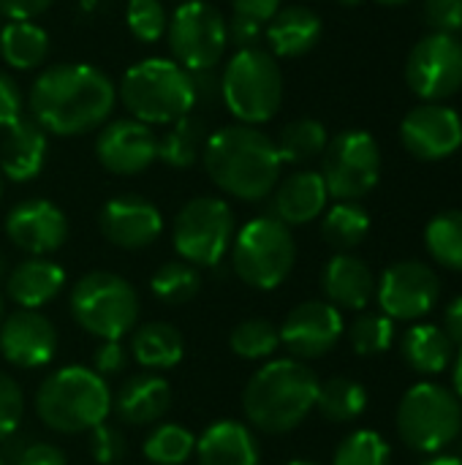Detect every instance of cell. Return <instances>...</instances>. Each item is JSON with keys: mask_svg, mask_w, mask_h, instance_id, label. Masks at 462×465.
Returning <instances> with one entry per match:
<instances>
[{"mask_svg": "<svg viewBox=\"0 0 462 465\" xmlns=\"http://www.w3.org/2000/svg\"><path fill=\"white\" fill-rule=\"evenodd\" d=\"M199 465H259V441L248 425L237 420L212 422L196 441Z\"/></svg>", "mask_w": 462, "mask_h": 465, "instance_id": "cb8c5ba5", "label": "cell"}, {"mask_svg": "<svg viewBox=\"0 0 462 465\" xmlns=\"http://www.w3.org/2000/svg\"><path fill=\"white\" fill-rule=\"evenodd\" d=\"M286 465H319V463H310V460H291V463Z\"/></svg>", "mask_w": 462, "mask_h": 465, "instance_id": "6f0895ef", "label": "cell"}, {"mask_svg": "<svg viewBox=\"0 0 462 465\" xmlns=\"http://www.w3.org/2000/svg\"><path fill=\"white\" fill-rule=\"evenodd\" d=\"M297 262L291 229L272 215L248 221L231 242V264L242 283L251 289H278Z\"/></svg>", "mask_w": 462, "mask_h": 465, "instance_id": "52a82bcc", "label": "cell"}, {"mask_svg": "<svg viewBox=\"0 0 462 465\" xmlns=\"http://www.w3.org/2000/svg\"><path fill=\"white\" fill-rule=\"evenodd\" d=\"M452 384H455V395L462 401V349L460 354L455 357V362H452Z\"/></svg>", "mask_w": 462, "mask_h": 465, "instance_id": "f5cc1de1", "label": "cell"}, {"mask_svg": "<svg viewBox=\"0 0 462 465\" xmlns=\"http://www.w3.org/2000/svg\"><path fill=\"white\" fill-rule=\"evenodd\" d=\"M349 341L359 357H378L395 343V322L384 313H359L349 330Z\"/></svg>", "mask_w": 462, "mask_h": 465, "instance_id": "f35d334b", "label": "cell"}, {"mask_svg": "<svg viewBox=\"0 0 462 465\" xmlns=\"http://www.w3.org/2000/svg\"><path fill=\"white\" fill-rule=\"evenodd\" d=\"M462 430V401L444 384L419 381L398 406L400 439L425 455H436L449 447Z\"/></svg>", "mask_w": 462, "mask_h": 465, "instance_id": "ba28073f", "label": "cell"}, {"mask_svg": "<svg viewBox=\"0 0 462 465\" xmlns=\"http://www.w3.org/2000/svg\"><path fill=\"white\" fill-rule=\"evenodd\" d=\"M65 286V270L57 262H49L46 256H33L14 267L5 278V292L8 297L25 308V311H38L41 305L52 302Z\"/></svg>", "mask_w": 462, "mask_h": 465, "instance_id": "d4e9b609", "label": "cell"}, {"mask_svg": "<svg viewBox=\"0 0 462 465\" xmlns=\"http://www.w3.org/2000/svg\"><path fill=\"white\" fill-rule=\"evenodd\" d=\"M406 365L419 376H438L455 362V343L436 324H414L400 343Z\"/></svg>", "mask_w": 462, "mask_h": 465, "instance_id": "83f0119b", "label": "cell"}, {"mask_svg": "<svg viewBox=\"0 0 462 465\" xmlns=\"http://www.w3.org/2000/svg\"><path fill=\"white\" fill-rule=\"evenodd\" d=\"M95 155L112 174H142L158 158V136L133 117L112 120L95 139Z\"/></svg>", "mask_w": 462, "mask_h": 465, "instance_id": "e0dca14e", "label": "cell"}, {"mask_svg": "<svg viewBox=\"0 0 462 465\" xmlns=\"http://www.w3.org/2000/svg\"><path fill=\"white\" fill-rule=\"evenodd\" d=\"M125 22H128V30L133 33L136 41L155 44L166 33L169 16H166L161 0H128Z\"/></svg>", "mask_w": 462, "mask_h": 465, "instance_id": "60d3db41", "label": "cell"}, {"mask_svg": "<svg viewBox=\"0 0 462 465\" xmlns=\"http://www.w3.org/2000/svg\"><path fill=\"white\" fill-rule=\"evenodd\" d=\"M54 0H0V16L11 22H30L33 16L44 14Z\"/></svg>", "mask_w": 462, "mask_h": 465, "instance_id": "c3c4849f", "label": "cell"}, {"mask_svg": "<svg viewBox=\"0 0 462 465\" xmlns=\"http://www.w3.org/2000/svg\"><path fill=\"white\" fill-rule=\"evenodd\" d=\"M172 406V387L155 373H139L128 379L114 395V414L128 425H150L161 420Z\"/></svg>", "mask_w": 462, "mask_h": 465, "instance_id": "4316f807", "label": "cell"}, {"mask_svg": "<svg viewBox=\"0 0 462 465\" xmlns=\"http://www.w3.org/2000/svg\"><path fill=\"white\" fill-rule=\"evenodd\" d=\"M90 455L95 458V463L114 465L125 458V439L117 428H109L106 422L90 430Z\"/></svg>", "mask_w": 462, "mask_h": 465, "instance_id": "ee69618b", "label": "cell"}, {"mask_svg": "<svg viewBox=\"0 0 462 465\" xmlns=\"http://www.w3.org/2000/svg\"><path fill=\"white\" fill-rule=\"evenodd\" d=\"M166 38L174 63H180L191 74H202L212 71L221 63L229 46V25L215 5L204 0H191L174 8L166 25Z\"/></svg>", "mask_w": 462, "mask_h": 465, "instance_id": "30bf717a", "label": "cell"}, {"mask_svg": "<svg viewBox=\"0 0 462 465\" xmlns=\"http://www.w3.org/2000/svg\"><path fill=\"white\" fill-rule=\"evenodd\" d=\"M46 131L35 120H16L0 142V172L14 183L35 180L46 163Z\"/></svg>", "mask_w": 462, "mask_h": 465, "instance_id": "7402d4cb", "label": "cell"}, {"mask_svg": "<svg viewBox=\"0 0 462 465\" xmlns=\"http://www.w3.org/2000/svg\"><path fill=\"white\" fill-rule=\"evenodd\" d=\"M343 316L335 305L321 302V300H310L297 305L280 332V343L291 351V357L297 360H319L324 354H329L338 341L343 338Z\"/></svg>", "mask_w": 462, "mask_h": 465, "instance_id": "2e32d148", "label": "cell"}, {"mask_svg": "<svg viewBox=\"0 0 462 465\" xmlns=\"http://www.w3.org/2000/svg\"><path fill=\"white\" fill-rule=\"evenodd\" d=\"M0 193H3V180H0Z\"/></svg>", "mask_w": 462, "mask_h": 465, "instance_id": "6125c7cd", "label": "cell"}, {"mask_svg": "<svg viewBox=\"0 0 462 465\" xmlns=\"http://www.w3.org/2000/svg\"><path fill=\"white\" fill-rule=\"evenodd\" d=\"M35 411L41 422L57 433H84L106 422L112 395L95 371L71 365L52 373L38 387Z\"/></svg>", "mask_w": 462, "mask_h": 465, "instance_id": "5b68a950", "label": "cell"}, {"mask_svg": "<svg viewBox=\"0 0 462 465\" xmlns=\"http://www.w3.org/2000/svg\"><path fill=\"white\" fill-rule=\"evenodd\" d=\"M16 120H22V90L0 71V128H11Z\"/></svg>", "mask_w": 462, "mask_h": 465, "instance_id": "f6af8a7d", "label": "cell"}, {"mask_svg": "<svg viewBox=\"0 0 462 465\" xmlns=\"http://www.w3.org/2000/svg\"><path fill=\"white\" fill-rule=\"evenodd\" d=\"M422 465H462V460L457 455H438V458H433V460Z\"/></svg>", "mask_w": 462, "mask_h": 465, "instance_id": "db71d44e", "label": "cell"}, {"mask_svg": "<svg viewBox=\"0 0 462 465\" xmlns=\"http://www.w3.org/2000/svg\"><path fill=\"white\" fill-rule=\"evenodd\" d=\"M125 368V349L120 341H103L95 351V373L103 376H117Z\"/></svg>", "mask_w": 462, "mask_h": 465, "instance_id": "7dc6e473", "label": "cell"}, {"mask_svg": "<svg viewBox=\"0 0 462 465\" xmlns=\"http://www.w3.org/2000/svg\"><path fill=\"white\" fill-rule=\"evenodd\" d=\"M221 95L242 125H261L272 120L283 104L280 63L261 46L237 49L223 68Z\"/></svg>", "mask_w": 462, "mask_h": 465, "instance_id": "8992f818", "label": "cell"}, {"mask_svg": "<svg viewBox=\"0 0 462 465\" xmlns=\"http://www.w3.org/2000/svg\"><path fill=\"white\" fill-rule=\"evenodd\" d=\"M329 191L324 185L321 172H294L278 188L272 199V218L286 226H302L316 221L327 210Z\"/></svg>", "mask_w": 462, "mask_h": 465, "instance_id": "603a6c76", "label": "cell"}, {"mask_svg": "<svg viewBox=\"0 0 462 465\" xmlns=\"http://www.w3.org/2000/svg\"><path fill=\"white\" fill-rule=\"evenodd\" d=\"M229 346L242 360H267L278 351L280 332L267 319H245L231 330Z\"/></svg>", "mask_w": 462, "mask_h": 465, "instance_id": "74e56055", "label": "cell"}, {"mask_svg": "<svg viewBox=\"0 0 462 465\" xmlns=\"http://www.w3.org/2000/svg\"><path fill=\"white\" fill-rule=\"evenodd\" d=\"M3 278H8V264H5V256L0 253V281Z\"/></svg>", "mask_w": 462, "mask_h": 465, "instance_id": "11a10c76", "label": "cell"}, {"mask_svg": "<svg viewBox=\"0 0 462 465\" xmlns=\"http://www.w3.org/2000/svg\"><path fill=\"white\" fill-rule=\"evenodd\" d=\"M332 465H389V444L376 430H357L343 439Z\"/></svg>", "mask_w": 462, "mask_h": 465, "instance_id": "ab89813d", "label": "cell"}, {"mask_svg": "<svg viewBox=\"0 0 462 465\" xmlns=\"http://www.w3.org/2000/svg\"><path fill=\"white\" fill-rule=\"evenodd\" d=\"M321 286L327 302L338 311H365L376 297V278L354 253H335L324 267Z\"/></svg>", "mask_w": 462, "mask_h": 465, "instance_id": "44dd1931", "label": "cell"}, {"mask_svg": "<svg viewBox=\"0 0 462 465\" xmlns=\"http://www.w3.org/2000/svg\"><path fill=\"white\" fill-rule=\"evenodd\" d=\"M368 232L370 215L359 202H338L335 207L327 210L321 221V234L338 253H349L351 248L365 242Z\"/></svg>", "mask_w": 462, "mask_h": 465, "instance_id": "d6a6232c", "label": "cell"}, {"mask_svg": "<svg viewBox=\"0 0 462 465\" xmlns=\"http://www.w3.org/2000/svg\"><path fill=\"white\" fill-rule=\"evenodd\" d=\"M210 180L234 199L261 202L280 180V155L275 139L256 125H226L207 136L202 153Z\"/></svg>", "mask_w": 462, "mask_h": 465, "instance_id": "7a4b0ae2", "label": "cell"}, {"mask_svg": "<svg viewBox=\"0 0 462 465\" xmlns=\"http://www.w3.org/2000/svg\"><path fill=\"white\" fill-rule=\"evenodd\" d=\"M234 213L223 199H191L174 218V248L193 267H215L234 242Z\"/></svg>", "mask_w": 462, "mask_h": 465, "instance_id": "8fae6325", "label": "cell"}, {"mask_svg": "<svg viewBox=\"0 0 462 465\" xmlns=\"http://www.w3.org/2000/svg\"><path fill=\"white\" fill-rule=\"evenodd\" d=\"M264 33L275 57H302L321 41L324 25L305 5H286L267 22Z\"/></svg>", "mask_w": 462, "mask_h": 465, "instance_id": "484cf974", "label": "cell"}, {"mask_svg": "<svg viewBox=\"0 0 462 465\" xmlns=\"http://www.w3.org/2000/svg\"><path fill=\"white\" fill-rule=\"evenodd\" d=\"M196 452V436L182 425H158L144 441V458L155 465H182Z\"/></svg>", "mask_w": 462, "mask_h": 465, "instance_id": "8d00e7d4", "label": "cell"}, {"mask_svg": "<svg viewBox=\"0 0 462 465\" xmlns=\"http://www.w3.org/2000/svg\"><path fill=\"white\" fill-rule=\"evenodd\" d=\"M444 332L455 346L462 349V294L449 300V305L444 308Z\"/></svg>", "mask_w": 462, "mask_h": 465, "instance_id": "816d5d0a", "label": "cell"}, {"mask_svg": "<svg viewBox=\"0 0 462 465\" xmlns=\"http://www.w3.org/2000/svg\"><path fill=\"white\" fill-rule=\"evenodd\" d=\"M321 177L338 202H359L381 177V150L368 131H343L321 153Z\"/></svg>", "mask_w": 462, "mask_h": 465, "instance_id": "7c38bea8", "label": "cell"}, {"mask_svg": "<svg viewBox=\"0 0 462 465\" xmlns=\"http://www.w3.org/2000/svg\"><path fill=\"white\" fill-rule=\"evenodd\" d=\"M71 313L84 332L101 341H120L136 324L139 297L125 278L95 270L74 283Z\"/></svg>", "mask_w": 462, "mask_h": 465, "instance_id": "9c48e42d", "label": "cell"}, {"mask_svg": "<svg viewBox=\"0 0 462 465\" xmlns=\"http://www.w3.org/2000/svg\"><path fill=\"white\" fill-rule=\"evenodd\" d=\"M441 297V281L425 262L406 259L384 270L376 283V300L381 313L392 322H414L428 316Z\"/></svg>", "mask_w": 462, "mask_h": 465, "instance_id": "5bb4252c", "label": "cell"}, {"mask_svg": "<svg viewBox=\"0 0 462 465\" xmlns=\"http://www.w3.org/2000/svg\"><path fill=\"white\" fill-rule=\"evenodd\" d=\"M207 144V128L204 120L185 114L177 123L169 125V131L158 139V158L174 169H191Z\"/></svg>", "mask_w": 462, "mask_h": 465, "instance_id": "4dcf8cb0", "label": "cell"}, {"mask_svg": "<svg viewBox=\"0 0 462 465\" xmlns=\"http://www.w3.org/2000/svg\"><path fill=\"white\" fill-rule=\"evenodd\" d=\"M0 322H3V300H0Z\"/></svg>", "mask_w": 462, "mask_h": 465, "instance_id": "91938a15", "label": "cell"}, {"mask_svg": "<svg viewBox=\"0 0 462 465\" xmlns=\"http://www.w3.org/2000/svg\"><path fill=\"white\" fill-rule=\"evenodd\" d=\"M319 379L302 360H272L253 373L242 392L245 420L270 436L300 428L316 409Z\"/></svg>", "mask_w": 462, "mask_h": 465, "instance_id": "3957f363", "label": "cell"}, {"mask_svg": "<svg viewBox=\"0 0 462 465\" xmlns=\"http://www.w3.org/2000/svg\"><path fill=\"white\" fill-rule=\"evenodd\" d=\"M16 465H68V463H65V455H63L57 447L35 441V444H30V447H25V450H22V455L16 458Z\"/></svg>", "mask_w": 462, "mask_h": 465, "instance_id": "681fc988", "label": "cell"}, {"mask_svg": "<svg viewBox=\"0 0 462 465\" xmlns=\"http://www.w3.org/2000/svg\"><path fill=\"white\" fill-rule=\"evenodd\" d=\"M381 5H403V3H411V0H376Z\"/></svg>", "mask_w": 462, "mask_h": 465, "instance_id": "9f6ffc18", "label": "cell"}, {"mask_svg": "<svg viewBox=\"0 0 462 465\" xmlns=\"http://www.w3.org/2000/svg\"><path fill=\"white\" fill-rule=\"evenodd\" d=\"M316 409L327 422H335V425L354 422L368 409V390L349 376H335L319 384Z\"/></svg>", "mask_w": 462, "mask_h": 465, "instance_id": "1f68e13d", "label": "cell"}, {"mask_svg": "<svg viewBox=\"0 0 462 465\" xmlns=\"http://www.w3.org/2000/svg\"><path fill=\"white\" fill-rule=\"evenodd\" d=\"M425 245L441 267L462 272V210L438 213L425 229Z\"/></svg>", "mask_w": 462, "mask_h": 465, "instance_id": "e575fe53", "label": "cell"}, {"mask_svg": "<svg viewBox=\"0 0 462 465\" xmlns=\"http://www.w3.org/2000/svg\"><path fill=\"white\" fill-rule=\"evenodd\" d=\"M123 106L144 125H172L196 106L193 74L166 57L131 65L120 82Z\"/></svg>", "mask_w": 462, "mask_h": 465, "instance_id": "277c9868", "label": "cell"}, {"mask_svg": "<svg viewBox=\"0 0 462 465\" xmlns=\"http://www.w3.org/2000/svg\"><path fill=\"white\" fill-rule=\"evenodd\" d=\"M49 54V35L35 22H8L0 27V57L19 71L38 68Z\"/></svg>", "mask_w": 462, "mask_h": 465, "instance_id": "f546056e", "label": "cell"}, {"mask_svg": "<svg viewBox=\"0 0 462 465\" xmlns=\"http://www.w3.org/2000/svg\"><path fill=\"white\" fill-rule=\"evenodd\" d=\"M406 82L425 104H441L462 87V41L430 33L414 44L406 60Z\"/></svg>", "mask_w": 462, "mask_h": 465, "instance_id": "4fadbf2b", "label": "cell"}, {"mask_svg": "<svg viewBox=\"0 0 462 465\" xmlns=\"http://www.w3.org/2000/svg\"><path fill=\"white\" fill-rule=\"evenodd\" d=\"M406 150L419 161H441L462 147V117L444 104L414 106L400 123Z\"/></svg>", "mask_w": 462, "mask_h": 465, "instance_id": "9a60e30c", "label": "cell"}, {"mask_svg": "<svg viewBox=\"0 0 462 465\" xmlns=\"http://www.w3.org/2000/svg\"><path fill=\"white\" fill-rule=\"evenodd\" d=\"M234 16L267 27V22L280 11V0H231Z\"/></svg>", "mask_w": 462, "mask_h": 465, "instance_id": "bcb514c9", "label": "cell"}, {"mask_svg": "<svg viewBox=\"0 0 462 465\" xmlns=\"http://www.w3.org/2000/svg\"><path fill=\"white\" fill-rule=\"evenodd\" d=\"M5 234L16 248L33 256H46L65 242L68 221L57 204L46 199H27L5 215Z\"/></svg>", "mask_w": 462, "mask_h": 465, "instance_id": "ffe728a7", "label": "cell"}, {"mask_svg": "<svg viewBox=\"0 0 462 465\" xmlns=\"http://www.w3.org/2000/svg\"><path fill=\"white\" fill-rule=\"evenodd\" d=\"M327 128L324 123L319 120H310V117H302V120H294L289 123L275 147H278V155L283 163H305V161H313L316 155H321L327 150Z\"/></svg>", "mask_w": 462, "mask_h": 465, "instance_id": "836d02e7", "label": "cell"}, {"mask_svg": "<svg viewBox=\"0 0 462 465\" xmlns=\"http://www.w3.org/2000/svg\"><path fill=\"white\" fill-rule=\"evenodd\" d=\"M177 3H191V0H177Z\"/></svg>", "mask_w": 462, "mask_h": 465, "instance_id": "94428289", "label": "cell"}, {"mask_svg": "<svg viewBox=\"0 0 462 465\" xmlns=\"http://www.w3.org/2000/svg\"><path fill=\"white\" fill-rule=\"evenodd\" d=\"M22 411H25V398L19 384L11 376L0 373V444L19 428Z\"/></svg>", "mask_w": 462, "mask_h": 465, "instance_id": "b9f144b4", "label": "cell"}, {"mask_svg": "<svg viewBox=\"0 0 462 465\" xmlns=\"http://www.w3.org/2000/svg\"><path fill=\"white\" fill-rule=\"evenodd\" d=\"M131 349H133L136 362L144 368H152V371H169L185 354L180 330L166 322H150V324L139 327L133 332Z\"/></svg>", "mask_w": 462, "mask_h": 465, "instance_id": "f1b7e54d", "label": "cell"}, {"mask_svg": "<svg viewBox=\"0 0 462 465\" xmlns=\"http://www.w3.org/2000/svg\"><path fill=\"white\" fill-rule=\"evenodd\" d=\"M343 5H357V3H362V0H340Z\"/></svg>", "mask_w": 462, "mask_h": 465, "instance_id": "680465c9", "label": "cell"}, {"mask_svg": "<svg viewBox=\"0 0 462 465\" xmlns=\"http://www.w3.org/2000/svg\"><path fill=\"white\" fill-rule=\"evenodd\" d=\"M0 351L16 368H44L54 360L57 332L38 311L19 308L0 322Z\"/></svg>", "mask_w": 462, "mask_h": 465, "instance_id": "d6986e66", "label": "cell"}, {"mask_svg": "<svg viewBox=\"0 0 462 465\" xmlns=\"http://www.w3.org/2000/svg\"><path fill=\"white\" fill-rule=\"evenodd\" d=\"M27 101L44 131L79 136L109 120L117 90L112 79L90 63H57L38 74Z\"/></svg>", "mask_w": 462, "mask_h": 465, "instance_id": "6da1fadb", "label": "cell"}, {"mask_svg": "<svg viewBox=\"0 0 462 465\" xmlns=\"http://www.w3.org/2000/svg\"><path fill=\"white\" fill-rule=\"evenodd\" d=\"M98 226H101V234L112 245L125 248V251H139L161 237L163 218H161V210L150 199L125 193L103 204L98 215Z\"/></svg>", "mask_w": 462, "mask_h": 465, "instance_id": "ac0fdd59", "label": "cell"}, {"mask_svg": "<svg viewBox=\"0 0 462 465\" xmlns=\"http://www.w3.org/2000/svg\"><path fill=\"white\" fill-rule=\"evenodd\" d=\"M425 22L433 33L457 38L462 33V0H425Z\"/></svg>", "mask_w": 462, "mask_h": 465, "instance_id": "7bdbcfd3", "label": "cell"}, {"mask_svg": "<svg viewBox=\"0 0 462 465\" xmlns=\"http://www.w3.org/2000/svg\"><path fill=\"white\" fill-rule=\"evenodd\" d=\"M0 465H5V460H3V458H0Z\"/></svg>", "mask_w": 462, "mask_h": 465, "instance_id": "be15d7a7", "label": "cell"}, {"mask_svg": "<svg viewBox=\"0 0 462 465\" xmlns=\"http://www.w3.org/2000/svg\"><path fill=\"white\" fill-rule=\"evenodd\" d=\"M150 289H152V294H155L161 302H166V305H185V302H191V300L199 294V289H202V275H199V270H196L193 264H188V262H169V264H163V267L152 275Z\"/></svg>", "mask_w": 462, "mask_h": 465, "instance_id": "d590c367", "label": "cell"}, {"mask_svg": "<svg viewBox=\"0 0 462 465\" xmlns=\"http://www.w3.org/2000/svg\"><path fill=\"white\" fill-rule=\"evenodd\" d=\"M264 27L253 25V22H245V19H231L229 22V44H234L237 49H248V46H256L259 35H261Z\"/></svg>", "mask_w": 462, "mask_h": 465, "instance_id": "f907efd6", "label": "cell"}]
</instances>
